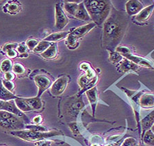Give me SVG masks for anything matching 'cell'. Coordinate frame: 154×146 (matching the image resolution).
Returning a JSON list of instances; mask_svg holds the SVG:
<instances>
[{
    "label": "cell",
    "mask_w": 154,
    "mask_h": 146,
    "mask_svg": "<svg viewBox=\"0 0 154 146\" xmlns=\"http://www.w3.org/2000/svg\"><path fill=\"white\" fill-rule=\"evenodd\" d=\"M119 68L122 72H127V71H130L131 70L134 71H137L139 69V67L132 61L125 58L121 61Z\"/></svg>",
    "instance_id": "cell-13"
},
{
    "label": "cell",
    "mask_w": 154,
    "mask_h": 146,
    "mask_svg": "<svg viewBox=\"0 0 154 146\" xmlns=\"http://www.w3.org/2000/svg\"><path fill=\"white\" fill-rule=\"evenodd\" d=\"M87 12L95 24L101 25L106 21L111 12V4L108 1H85Z\"/></svg>",
    "instance_id": "cell-2"
},
{
    "label": "cell",
    "mask_w": 154,
    "mask_h": 146,
    "mask_svg": "<svg viewBox=\"0 0 154 146\" xmlns=\"http://www.w3.org/2000/svg\"><path fill=\"white\" fill-rule=\"evenodd\" d=\"M24 100L30 106L32 110H40L43 107V104H42L41 99L38 97L33 98H26L24 99Z\"/></svg>",
    "instance_id": "cell-20"
},
{
    "label": "cell",
    "mask_w": 154,
    "mask_h": 146,
    "mask_svg": "<svg viewBox=\"0 0 154 146\" xmlns=\"http://www.w3.org/2000/svg\"><path fill=\"white\" fill-rule=\"evenodd\" d=\"M95 26V23H88L87 25H85V26L79 27V28H76L75 30H74V31L72 32L70 34H71L73 36H75L76 39H78L79 38H81V37H82L85 35V34H86Z\"/></svg>",
    "instance_id": "cell-12"
},
{
    "label": "cell",
    "mask_w": 154,
    "mask_h": 146,
    "mask_svg": "<svg viewBox=\"0 0 154 146\" xmlns=\"http://www.w3.org/2000/svg\"><path fill=\"white\" fill-rule=\"evenodd\" d=\"M126 57L128 60H130L131 61H132L133 63H134L136 65H140L141 66L145 67H149V68H151V65H150V63H149L148 61H146L145 59H143V58H140V57L138 56H133L131 55V54H128V55L124 56Z\"/></svg>",
    "instance_id": "cell-19"
},
{
    "label": "cell",
    "mask_w": 154,
    "mask_h": 146,
    "mask_svg": "<svg viewBox=\"0 0 154 146\" xmlns=\"http://www.w3.org/2000/svg\"><path fill=\"white\" fill-rule=\"evenodd\" d=\"M144 143L149 145H154V134L151 130L146 131L143 138Z\"/></svg>",
    "instance_id": "cell-26"
},
{
    "label": "cell",
    "mask_w": 154,
    "mask_h": 146,
    "mask_svg": "<svg viewBox=\"0 0 154 146\" xmlns=\"http://www.w3.org/2000/svg\"><path fill=\"white\" fill-rule=\"evenodd\" d=\"M86 95L88 96V100L90 101L92 108H93V113H95L96 104L97 103V88L93 87L86 91Z\"/></svg>",
    "instance_id": "cell-17"
},
{
    "label": "cell",
    "mask_w": 154,
    "mask_h": 146,
    "mask_svg": "<svg viewBox=\"0 0 154 146\" xmlns=\"http://www.w3.org/2000/svg\"><path fill=\"white\" fill-rule=\"evenodd\" d=\"M69 33H67V32H62V33H54L50 34V35L48 36V37H46V38L44 39V41L49 42V43H50V42H56L64 39L65 37L69 35Z\"/></svg>",
    "instance_id": "cell-22"
},
{
    "label": "cell",
    "mask_w": 154,
    "mask_h": 146,
    "mask_svg": "<svg viewBox=\"0 0 154 146\" xmlns=\"http://www.w3.org/2000/svg\"><path fill=\"white\" fill-rule=\"evenodd\" d=\"M12 70H13L14 73H16L17 74H22V73H24L25 68L21 65V64L16 63L13 65V67H12Z\"/></svg>",
    "instance_id": "cell-31"
},
{
    "label": "cell",
    "mask_w": 154,
    "mask_h": 146,
    "mask_svg": "<svg viewBox=\"0 0 154 146\" xmlns=\"http://www.w3.org/2000/svg\"><path fill=\"white\" fill-rule=\"evenodd\" d=\"M17 47H18V45H17V43H9L4 47L3 50L4 51H7L8 50H10V49H13L14 48H16Z\"/></svg>",
    "instance_id": "cell-38"
},
{
    "label": "cell",
    "mask_w": 154,
    "mask_h": 146,
    "mask_svg": "<svg viewBox=\"0 0 154 146\" xmlns=\"http://www.w3.org/2000/svg\"><path fill=\"white\" fill-rule=\"evenodd\" d=\"M106 146H113V145H106Z\"/></svg>",
    "instance_id": "cell-46"
},
{
    "label": "cell",
    "mask_w": 154,
    "mask_h": 146,
    "mask_svg": "<svg viewBox=\"0 0 154 146\" xmlns=\"http://www.w3.org/2000/svg\"><path fill=\"white\" fill-rule=\"evenodd\" d=\"M28 54H26V53L23 54H21V57H25V58H26V57H28Z\"/></svg>",
    "instance_id": "cell-43"
},
{
    "label": "cell",
    "mask_w": 154,
    "mask_h": 146,
    "mask_svg": "<svg viewBox=\"0 0 154 146\" xmlns=\"http://www.w3.org/2000/svg\"><path fill=\"white\" fill-rule=\"evenodd\" d=\"M57 55V45L56 43L52 44L48 49L41 54L42 57L45 59H52Z\"/></svg>",
    "instance_id": "cell-21"
},
{
    "label": "cell",
    "mask_w": 154,
    "mask_h": 146,
    "mask_svg": "<svg viewBox=\"0 0 154 146\" xmlns=\"http://www.w3.org/2000/svg\"><path fill=\"white\" fill-rule=\"evenodd\" d=\"M25 128L23 118L13 113L5 110H0V128L9 131H18Z\"/></svg>",
    "instance_id": "cell-3"
},
{
    "label": "cell",
    "mask_w": 154,
    "mask_h": 146,
    "mask_svg": "<svg viewBox=\"0 0 154 146\" xmlns=\"http://www.w3.org/2000/svg\"><path fill=\"white\" fill-rule=\"evenodd\" d=\"M110 60L113 63H119L123 60V57L118 52H111L110 54Z\"/></svg>",
    "instance_id": "cell-29"
},
{
    "label": "cell",
    "mask_w": 154,
    "mask_h": 146,
    "mask_svg": "<svg viewBox=\"0 0 154 146\" xmlns=\"http://www.w3.org/2000/svg\"><path fill=\"white\" fill-rule=\"evenodd\" d=\"M77 40H78V39H76L75 37L73 36L71 34H69V35L68 36V38H67V42L69 46L73 47L75 45V43H77Z\"/></svg>",
    "instance_id": "cell-37"
},
{
    "label": "cell",
    "mask_w": 154,
    "mask_h": 146,
    "mask_svg": "<svg viewBox=\"0 0 154 146\" xmlns=\"http://www.w3.org/2000/svg\"><path fill=\"white\" fill-rule=\"evenodd\" d=\"M143 8V4L136 0H130L126 4L127 12L129 15H134V14H138L142 11Z\"/></svg>",
    "instance_id": "cell-10"
},
{
    "label": "cell",
    "mask_w": 154,
    "mask_h": 146,
    "mask_svg": "<svg viewBox=\"0 0 154 146\" xmlns=\"http://www.w3.org/2000/svg\"><path fill=\"white\" fill-rule=\"evenodd\" d=\"M128 20L125 13L114 10L103 24V46L115 48L121 43L128 27Z\"/></svg>",
    "instance_id": "cell-1"
},
{
    "label": "cell",
    "mask_w": 154,
    "mask_h": 146,
    "mask_svg": "<svg viewBox=\"0 0 154 146\" xmlns=\"http://www.w3.org/2000/svg\"><path fill=\"white\" fill-rule=\"evenodd\" d=\"M11 134L18 137L22 139L28 141H36L43 138H48L51 136L58 135V132H50L48 133L36 132L33 130H18L11 132Z\"/></svg>",
    "instance_id": "cell-5"
},
{
    "label": "cell",
    "mask_w": 154,
    "mask_h": 146,
    "mask_svg": "<svg viewBox=\"0 0 154 146\" xmlns=\"http://www.w3.org/2000/svg\"><path fill=\"white\" fill-rule=\"evenodd\" d=\"M139 103L143 108H151L154 107V94L146 93L142 95L139 100Z\"/></svg>",
    "instance_id": "cell-11"
},
{
    "label": "cell",
    "mask_w": 154,
    "mask_h": 146,
    "mask_svg": "<svg viewBox=\"0 0 154 146\" xmlns=\"http://www.w3.org/2000/svg\"><path fill=\"white\" fill-rule=\"evenodd\" d=\"M51 45V43L49 42L45 41H43L41 42L38 43V45L35 48V49H34V51L35 53L37 54H40V53H43L47 49H48L49 47Z\"/></svg>",
    "instance_id": "cell-25"
},
{
    "label": "cell",
    "mask_w": 154,
    "mask_h": 146,
    "mask_svg": "<svg viewBox=\"0 0 154 146\" xmlns=\"http://www.w3.org/2000/svg\"><path fill=\"white\" fill-rule=\"evenodd\" d=\"M12 68V61L9 59H5L4 61H2L0 65V69L2 72L7 73L9 72V71L11 70Z\"/></svg>",
    "instance_id": "cell-28"
},
{
    "label": "cell",
    "mask_w": 154,
    "mask_h": 146,
    "mask_svg": "<svg viewBox=\"0 0 154 146\" xmlns=\"http://www.w3.org/2000/svg\"><path fill=\"white\" fill-rule=\"evenodd\" d=\"M84 106L82 98H72L69 99L64 104V115L69 120H75Z\"/></svg>",
    "instance_id": "cell-4"
},
{
    "label": "cell",
    "mask_w": 154,
    "mask_h": 146,
    "mask_svg": "<svg viewBox=\"0 0 154 146\" xmlns=\"http://www.w3.org/2000/svg\"><path fill=\"white\" fill-rule=\"evenodd\" d=\"M15 98V95L4 87L2 84V80L0 79V100L2 101H10Z\"/></svg>",
    "instance_id": "cell-18"
},
{
    "label": "cell",
    "mask_w": 154,
    "mask_h": 146,
    "mask_svg": "<svg viewBox=\"0 0 154 146\" xmlns=\"http://www.w3.org/2000/svg\"><path fill=\"white\" fill-rule=\"evenodd\" d=\"M116 51L118 53L123 54V56L130 54V50L128 48H126V47H119V48H116Z\"/></svg>",
    "instance_id": "cell-36"
},
{
    "label": "cell",
    "mask_w": 154,
    "mask_h": 146,
    "mask_svg": "<svg viewBox=\"0 0 154 146\" xmlns=\"http://www.w3.org/2000/svg\"><path fill=\"white\" fill-rule=\"evenodd\" d=\"M2 84H3L4 87L9 91H12L14 89V84L12 82V81L6 80H2Z\"/></svg>",
    "instance_id": "cell-34"
},
{
    "label": "cell",
    "mask_w": 154,
    "mask_h": 146,
    "mask_svg": "<svg viewBox=\"0 0 154 146\" xmlns=\"http://www.w3.org/2000/svg\"><path fill=\"white\" fill-rule=\"evenodd\" d=\"M154 124V110L146 115L141 122V126L143 131L150 130Z\"/></svg>",
    "instance_id": "cell-16"
},
{
    "label": "cell",
    "mask_w": 154,
    "mask_h": 146,
    "mask_svg": "<svg viewBox=\"0 0 154 146\" xmlns=\"http://www.w3.org/2000/svg\"><path fill=\"white\" fill-rule=\"evenodd\" d=\"M6 53H7V55H8V56L11 58H14V57H16L17 55V51H14V49H10V50H8L6 51Z\"/></svg>",
    "instance_id": "cell-40"
},
{
    "label": "cell",
    "mask_w": 154,
    "mask_h": 146,
    "mask_svg": "<svg viewBox=\"0 0 154 146\" xmlns=\"http://www.w3.org/2000/svg\"><path fill=\"white\" fill-rule=\"evenodd\" d=\"M74 16H75L77 19H79V20L89 21L91 19V17L89 16L88 12L86 11L85 6H84V2L83 3L79 4L78 10H77Z\"/></svg>",
    "instance_id": "cell-14"
},
{
    "label": "cell",
    "mask_w": 154,
    "mask_h": 146,
    "mask_svg": "<svg viewBox=\"0 0 154 146\" xmlns=\"http://www.w3.org/2000/svg\"><path fill=\"white\" fill-rule=\"evenodd\" d=\"M34 81L36 85L38 87V94L37 97H40L45 91L51 86V82L50 79L48 78L47 76L43 75H38L34 78Z\"/></svg>",
    "instance_id": "cell-9"
},
{
    "label": "cell",
    "mask_w": 154,
    "mask_h": 146,
    "mask_svg": "<svg viewBox=\"0 0 154 146\" xmlns=\"http://www.w3.org/2000/svg\"><path fill=\"white\" fill-rule=\"evenodd\" d=\"M20 10V5L16 2H10L9 4L5 5L4 7V11L10 14H14L19 12Z\"/></svg>",
    "instance_id": "cell-24"
},
{
    "label": "cell",
    "mask_w": 154,
    "mask_h": 146,
    "mask_svg": "<svg viewBox=\"0 0 154 146\" xmlns=\"http://www.w3.org/2000/svg\"><path fill=\"white\" fill-rule=\"evenodd\" d=\"M38 44V41L36 40V39H29V40L26 42V45L28 46V48L29 49H31V50H34Z\"/></svg>",
    "instance_id": "cell-33"
},
{
    "label": "cell",
    "mask_w": 154,
    "mask_h": 146,
    "mask_svg": "<svg viewBox=\"0 0 154 146\" xmlns=\"http://www.w3.org/2000/svg\"><path fill=\"white\" fill-rule=\"evenodd\" d=\"M91 146H99V145L97 144V143H94V144H93Z\"/></svg>",
    "instance_id": "cell-45"
},
{
    "label": "cell",
    "mask_w": 154,
    "mask_h": 146,
    "mask_svg": "<svg viewBox=\"0 0 154 146\" xmlns=\"http://www.w3.org/2000/svg\"><path fill=\"white\" fill-rule=\"evenodd\" d=\"M26 128H28L29 130L36 131V132H43L46 131V128L43 127V126L36 125V126H26Z\"/></svg>",
    "instance_id": "cell-32"
},
{
    "label": "cell",
    "mask_w": 154,
    "mask_h": 146,
    "mask_svg": "<svg viewBox=\"0 0 154 146\" xmlns=\"http://www.w3.org/2000/svg\"><path fill=\"white\" fill-rule=\"evenodd\" d=\"M69 23V19L64 14L63 10L59 4L56 5V27L57 29L62 30Z\"/></svg>",
    "instance_id": "cell-8"
},
{
    "label": "cell",
    "mask_w": 154,
    "mask_h": 146,
    "mask_svg": "<svg viewBox=\"0 0 154 146\" xmlns=\"http://www.w3.org/2000/svg\"><path fill=\"white\" fill-rule=\"evenodd\" d=\"M17 51H18L21 54L26 53V51H27L26 46H25L23 44H21V45H20L19 46L17 47Z\"/></svg>",
    "instance_id": "cell-39"
},
{
    "label": "cell",
    "mask_w": 154,
    "mask_h": 146,
    "mask_svg": "<svg viewBox=\"0 0 154 146\" xmlns=\"http://www.w3.org/2000/svg\"><path fill=\"white\" fill-rule=\"evenodd\" d=\"M14 103H15L17 107L23 112H28V111L32 110V108L26 103L24 99L16 98L14 99Z\"/></svg>",
    "instance_id": "cell-23"
},
{
    "label": "cell",
    "mask_w": 154,
    "mask_h": 146,
    "mask_svg": "<svg viewBox=\"0 0 154 146\" xmlns=\"http://www.w3.org/2000/svg\"><path fill=\"white\" fill-rule=\"evenodd\" d=\"M79 4L76 3H72V2H68V3L64 4V9L68 12V13L72 14V15H75V12L78 10Z\"/></svg>",
    "instance_id": "cell-27"
},
{
    "label": "cell",
    "mask_w": 154,
    "mask_h": 146,
    "mask_svg": "<svg viewBox=\"0 0 154 146\" xmlns=\"http://www.w3.org/2000/svg\"><path fill=\"white\" fill-rule=\"evenodd\" d=\"M153 8L154 4L151 5V6H147L146 8L143 9L142 11L138 14V15L136 17V19L138 21H146L151 16V14L153 11Z\"/></svg>",
    "instance_id": "cell-15"
},
{
    "label": "cell",
    "mask_w": 154,
    "mask_h": 146,
    "mask_svg": "<svg viewBox=\"0 0 154 146\" xmlns=\"http://www.w3.org/2000/svg\"><path fill=\"white\" fill-rule=\"evenodd\" d=\"M14 75L13 73H12L11 72H7V73H5V78H6V80H9V81H11L12 80H14Z\"/></svg>",
    "instance_id": "cell-41"
},
{
    "label": "cell",
    "mask_w": 154,
    "mask_h": 146,
    "mask_svg": "<svg viewBox=\"0 0 154 146\" xmlns=\"http://www.w3.org/2000/svg\"><path fill=\"white\" fill-rule=\"evenodd\" d=\"M151 130L152 131V132H153V134H154V124H153V126H152V127H151Z\"/></svg>",
    "instance_id": "cell-44"
},
{
    "label": "cell",
    "mask_w": 154,
    "mask_h": 146,
    "mask_svg": "<svg viewBox=\"0 0 154 146\" xmlns=\"http://www.w3.org/2000/svg\"><path fill=\"white\" fill-rule=\"evenodd\" d=\"M68 84V78L66 76H62L54 82L51 87V93L54 96L60 95L66 89Z\"/></svg>",
    "instance_id": "cell-6"
},
{
    "label": "cell",
    "mask_w": 154,
    "mask_h": 146,
    "mask_svg": "<svg viewBox=\"0 0 154 146\" xmlns=\"http://www.w3.org/2000/svg\"><path fill=\"white\" fill-rule=\"evenodd\" d=\"M0 110H5L7 112L13 113L19 117L23 118L24 120H26L23 117H25L24 114L22 113V111L20 110L14 103V101H0Z\"/></svg>",
    "instance_id": "cell-7"
},
{
    "label": "cell",
    "mask_w": 154,
    "mask_h": 146,
    "mask_svg": "<svg viewBox=\"0 0 154 146\" xmlns=\"http://www.w3.org/2000/svg\"><path fill=\"white\" fill-rule=\"evenodd\" d=\"M69 127H70L74 135L76 136V137H78V136L80 135V132H79L78 127V126H77V123L75 122L69 123Z\"/></svg>",
    "instance_id": "cell-35"
},
{
    "label": "cell",
    "mask_w": 154,
    "mask_h": 146,
    "mask_svg": "<svg viewBox=\"0 0 154 146\" xmlns=\"http://www.w3.org/2000/svg\"><path fill=\"white\" fill-rule=\"evenodd\" d=\"M138 146H141V145H138Z\"/></svg>",
    "instance_id": "cell-47"
},
{
    "label": "cell",
    "mask_w": 154,
    "mask_h": 146,
    "mask_svg": "<svg viewBox=\"0 0 154 146\" xmlns=\"http://www.w3.org/2000/svg\"><path fill=\"white\" fill-rule=\"evenodd\" d=\"M42 122V117L41 115H37L36 117L33 119V122L35 123L36 125H38Z\"/></svg>",
    "instance_id": "cell-42"
},
{
    "label": "cell",
    "mask_w": 154,
    "mask_h": 146,
    "mask_svg": "<svg viewBox=\"0 0 154 146\" xmlns=\"http://www.w3.org/2000/svg\"><path fill=\"white\" fill-rule=\"evenodd\" d=\"M121 146H138V144L135 138L129 137L124 141Z\"/></svg>",
    "instance_id": "cell-30"
}]
</instances>
